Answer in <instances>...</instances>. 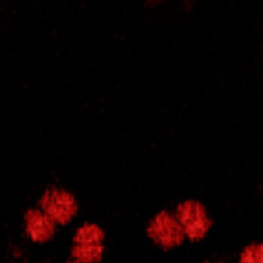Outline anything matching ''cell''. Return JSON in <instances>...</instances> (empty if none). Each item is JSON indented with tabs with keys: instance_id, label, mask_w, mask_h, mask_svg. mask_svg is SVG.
Wrapping results in <instances>:
<instances>
[{
	"instance_id": "6da1fadb",
	"label": "cell",
	"mask_w": 263,
	"mask_h": 263,
	"mask_svg": "<svg viewBox=\"0 0 263 263\" xmlns=\"http://www.w3.org/2000/svg\"><path fill=\"white\" fill-rule=\"evenodd\" d=\"M175 216L184 228L185 235L193 240L205 236L212 225V220L208 217L205 207L197 200H186L180 203Z\"/></svg>"
},
{
	"instance_id": "7a4b0ae2",
	"label": "cell",
	"mask_w": 263,
	"mask_h": 263,
	"mask_svg": "<svg viewBox=\"0 0 263 263\" xmlns=\"http://www.w3.org/2000/svg\"><path fill=\"white\" fill-rule=\"evenodd\" d=\"M148 235L158 246L163 248H172L182 243L185 231L176 216L163 211L151 221L148 226Z\"/></svg>"
},
{
	"instance_id": "3957f363",
	"label": "cell",
	"mask_w": 263,
	"mask_h": 263,
	"mask_svg": "<svg viewBox=\"0 0 263 263\" xmlns=\"http://www.w3.org/2000/svg\"><path fill=\"white\" fill-rule=\"evenodd\" d=\"M40 207L53 221L67 223L77 212L76 199L71 193L51 187L40 198Z\"/></svg>"
},
{
	"instance_id": "277c9868",
	"label": "cell",
	"mask_w": 263,
	"mask_h": 263,
	"mask_svg": "<svg viewBox=\"0 0 263 263\" xmlns=\"http://www.w3.org/2000/svg\"><path fill=\"white\" fill-rule=\"evenodd\" d=\"M26 231L35 241H46L54 234V221L45 212L28 210L25 215Z\"/></svg>"
},
{
	"instance_id": "5b68a950",
	"label": "cell",
	"mask_w": 263,
	"mask_h": 263,
	"mask_svg": "<svg viewBox=\"0 0 263 263\" xmlns=\"http://www.w3.org/2000/svg\"><path fill=\"white\" fill-rule=\"evenodd\" d=\"M103 241H73L72 257L81 263H97L102 259Z\"/></svg>"
},
{
	"instance_id": "8992f818",
	"label": "cell",
	"mask_w": 263,
	"mask_h": 263,
	"mask_svg": "<svg viewBox=\"0 0 263 263\" xmlns=\"http://www.w3.org/2000/svg\"><path fill=\"white\" fill-rule=\"evenodd\" d=\"M240 263H263V243L247 246L240 254Z\"/></svg>"
},
{
	"instance_id": "52a82bcc",
	"label": "cell",
	"mask_w": 263,
	"mask_h": 263,
	"mask_svg": "<svg viewBox=\"0 0 263 263\" xmlns=\"http://www.w3.org/2000/svg\"><path fill=\"white\" fill-rule=\"evenodd\" d=\"M66 263H81V262H77V261H72V262H66Z\"/></svg>"
}]
</instances>
